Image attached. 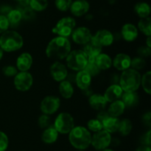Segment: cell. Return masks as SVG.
I'll list each match as a JSON object with an SVG mask.
<instances>
[{
    "instance_id": "1",
    "label": "cell",
    "mask_w": 151,
    "mask_h": 151,
    "mask_svg": "<svg viewBox=\"0 0 151 151\" xmlns=\"http://www.w3.org/2000/svg\"><path fill=\"white\" fill-rule=\"evenodd\" d=\"M71 51L70 41L66 37L57 36L52 38L47 44L46 55L48 58L62 60L66 58Z\"/></svg>"
},
{
    "instance_id": "2",
    "label": "cell",
    "mask_w": 151,
    "mask_h": 151,
    "mask_svg": "<svg viewBox=\"0 0 151 151\" xmlns=\"http://www.w3.org/2000/svg\"><path fill=\"white\" fill-rule=\"evenodd\" d=\"M69 140L75 149L83 150L91 145V135L89 130L85 127L77 126L69 132Z\"/></svg>"
},
{
    "instance_id": "3",
    "label": "cell",
    "mask_w": 151,
    "mask_h": 151,
    "mask_svg": "<svg viewBox=\"0 0 151 151\" xmlns=\"http://www.w3.org/2000/svg\"><path fill=\"white\" fill-rule=\"evenodd\" d=\"M119 81L123 91L136 92L141 84V75L139 71L128 68L122 71Z\"/></svg>"
},
{
    "instance_id": "4",
    "label": "cell",
    "mask_w": 151,
    "mask_h": 151,
    "mask_svg": "<svg viewBox=\"0 0 151 151\" xmlns=\"http://www.w3.org/2000/svg\"><path fill=\"white\" fill-rule=\"evenodd\" d=\"M23 44V38L16 31L7 30L0 36V48L3 51H16L22 48Z\"/></svg>"
},
{
    "instance_id": "5",
    "label": "cell",
    "mask_w": 151,
    "mask_h": 151,
    "mask_svg": "<svg viewBox=\"0 0 151 151\" xmlns=\"http://www.w3.org/2000/svg\"><path fill=\"white\" fill-rule=\"evenodd\" d=\"M88 62V57L83 50H75L70 51L66 56V64L69 69L75 71L84 70Z\"/></svg>"
},
{
    "instance_id": "6",
    "label": "cell",
    "mask_w": 151,
    "mask_h": 151,
    "mask_svg": "<svg viewBox=\"0 0 151 151\" xmlns=\"http://www.w3.org/2000/svg\"><path fill=\"white\" fill-rule=\"evenodd\" d=\"M53 127L58 133L68 134L75 127V121L73 117L68 113H60L56 117Z\"/></svg>"
},
{
    "instance_id": "7",
    "label": "cell",
    "mask_w": 151,
    "mask_h": 151,
    "mask_svg": "<svg viewBox=\"0 0 151 151\" xmlns=\"http://www.w3.org/2000/svg\"><path fill=\"white\" fill-rule=\"evenodd\" d=\"M76 22L74 18L68 16L60 19L58 22L55 28L53 29V32L58 34L60 36L67 37L73 32Z\"/></svg>"
},
{
    "instance_id": "8",
    "label": "cell",
    "mask_w": 151,
    "mask_h": 151,
    "mask_svg": "<svg viewBox=\"0 0 151 151\" xmlns=\"http://www.w3.org/2000/svg\"><path fill=\"white\" fill-rule=\"evenodd\" d=\"M111 144V133H108L104 130L94 133L91 136V144L97 150H103L108 148V147Z\"/></svg>"
},
{
    "instance_id": "9",
    "label": "cell",
    "mask_w": 151,
    "mask_h": 151,
    "mask_svg": "<svg viewBox=\"0 0 151 151\" xmlns=\"http://www.w3.org/2000/svg\"><path fill=\"white\" fill-rule=\"evenodd\" d=\"M14 86L19 91H27L33 84L32 76L28 71L18 73L14 76Z\"/></svg>"
},
{
    "instance_id": "10",
    "label": "cell",
    "mask_w": 151,
    "mask_h": 151,
    "mask_svg": "<svg viewBox=\"0 0 151 151\" xmlns=\"http://www.w3.org/2000/svg\"><path fill=\"white\" fill-rule=\"evenodd\" d=\"M60 105V100L58 97L55 96H46L41 102L40 108L43 114L52 115L58 111Z\"/></svg>"
},
{
    "instance_id": "11",
    "label": "cell",
    "mask_w": 151,
    "mask_h": 151,
    "mask_svg": "<svg viewBox=\"0 0 151 151\" xmlns=\"http://www.w3.org/2000/svg\"><path fill=\"white\" fill-rule=\"evenodd\" d=\"M50 74L55 81L60 82L67 77V68L61 62L56 61L50 67Z\"/></svg>"
},
{
    "instance_id": "12",
    "label": "cell",
    "mask_w": 151,
    "mask_h": 151,
    "mask_svg": "<svg viewBox=\"0 0 151 151\" xmlns=\"http://www.w3.org/2000/svg\"><path fill=\"white\" fill-rule=\"evenodd\" d=\"M73 41L78 44H85L92 37L89 30L86 27H80L73 30L72 33Z\"/></svg>"
},
{
    "instance_id": "13",
    "label": "cell",
    "mask_w": 151,
    "mask_h": 151,
    "mask_svg": "<svg viewBox=\"0 0 151 151\" xmlns=\"http://www.w3.org/2000/svg\"><path fill=\"white\" fill-rule=\"evenodd\" d=\"M89 3L86 0H75L70 6V10L75 16H82L89 10Z\"/></svg>"
},
{
    "instance_id": "14",
    "label": "cell",
    "mask_w": 151,
    "mask_h": 151,
    "mask_svg": "<svg viewBox=\"0 0 151 151\" xmlns=\"http://www.w3.org/2000/svg\"><path fill=\"white\" fill-rule=\"evenodd\" d=\"M102 46L96 41L95 38L91 37V39L84 44L83 50L87 57H97L102 51Z\"/></svg>"
},
{
    "instance_id": "15",
    "label": "cell",
    "mask_w": 151,
    "mask_h": 151,
    "mask_svg": "<svg viewBox=\"0 0 151 151\" xmlns=\"http://www.w3.org/2000/svg\"><path fill=\"white\" fill-rule=\"evenodd\" d=\"M131 59L128 54L119 53L115 56L112 62V65L118 70L124 71L131 67Z\"/></svg>"
},
{
    "instance_id": "16",
    "label": "cell",
    "mask_w": 151,
    "mask_h": 151,
    "mask_svg": "<svg viewBox=\"0 0 151 151\" xmlns=\"http://www.w3.org/2000/svg\"><path fill=\"white\" fill-rule=\"evenodd\" d=\"M93 37L102 47L110 46L114 40V36L112 33L107 30H100L96 33L95 35L93 36Z\"/></svg>"
},
{
    "instance_id": "17",
    "label": "cell",
    "mask_w": 151,
    "mask_h": 151,
    "mask_svg": "<svg viewBox=\"0 0 151 151\" xmlns=\"http://www.w3.org/2000/svg\"><path fill=\"white\" fill-rule=\"evenodd\" d=\"M32 65V57L29 53H23L19 55L16 60V68L20 72L28 71Z\"/></svg>"
},
{
    "instance_id": "18",
    "label": "cell",
    "mask_w": 151,
    "mask_h": 151,
    "mask_svg": "<svg viewBox=\"0 0 151 151\" xmlns=\"http://www.w3.org/2000/svg\"><path fill=\"white\" fill-rule=\"evenodd\" d=\"M122 93L123 90L121 88L119 84H113L106 89L103 96L108 102H113L118 100L122 96Z\"/></svg>"
},
{
    "instance_id": "19",
    "label": "cell",
    "mask_w": 151,
    "mask_h": 151,
    "mask_svg": "<svg viewBox=\"0 0 151 151\" xmlns=\"http://www.w3.org/2000/svg\"><path fill=\"white\" fill-rule=\"evenodd\" d=\"M90 107L96 110H103L106 108L108 102L104 96L100 93H94L90 96L88 99Z\"/></svg>"
},
{
    "instance_id": "20",
    "label": "cell",
    "mask_w": 151,
    "mask_h": 151,
    "mask_svg": "<svg viewBox=\"0 0 151 151\" xmlns=\"http://www.w3.org/2000/svg\"><path fill=\"white\" fill-rule=\"evenodd\" d=\"M91 81V76L84 70L78 71L75 75V82L77 86L81 90H85L90 87Z\"/></svg>"
},
{
    "instance_id": "21",
    "label": "cell",
    "mask_w": 151,
    "mask_h": 151,
    "mask_svg": "<svg viewBox=\"0 0 151 151\" xmlns=\"http://www.w3.org/2000/svg\"><path fill=\"white\" fill-rule=\"evenodd\" d=\"M122 36L126 41H134L138 36V29L132 24H125L122 28Z\"/></svg>"
},
{
    "instance_id": "22",
    "label": "cell",
    "mask_w": 151,
    "mask_h": 151,
    "mask_svg": "<svg viewBox=\"0 0 151 151\" xmlns=\"http://www.w3.org/2000/svg\"><path fill=\"white\" fill-rule=\"evenodd\" d=\"M102 124H103V130H106L109 133H113L118 130L119 120L116 117L109 115L102 121Z\"/></svg>"
},
{
    "instance_id": "23",
    "label": "cell",
    "mask_w": 151,
    "mask_h": 151,
    "mask_svg": "<svg viewBox=\"0 0 151 151\" xmlns=\"http://www.w3.org/2000/svg\"><path fill=\"white\" fill-rule=\"evenodd\" d=\"M58 138V133L54 127H48L46 128L41 135L43 142L46 144H53L57 141Z\"/></svg>"
},
{
    "instance_id": "24",
    "label": "cell",
    "mask_w": 151,
    "mask_h": 151,
    "mask_svg": "<svg viewBox=\"0 0 151 151\" xmlns=\"http://www.w3.org/2000/svg\"><path fill=\"white\" fill-rule=\"evenodd\" d=\"M125 109V106L124 105L122 100H116L113 102H111V105L109 106L108 113L111 116L116 117L120 116L124 113Z\"/></svg>"
},
{
    "instance_id": "25",
    "label": "cell",
    "mask_w": 151,
    "mask_h": 151,
    "mask_svg": "<svg viewBox=\"0 0 151 151\" xmlns=\"http://www.w3.org/2000/svg\"><path fill=\"white\" fill-rule=\"evenodd\" d=\"M122 102L125 105V107H131L136 106L139 102L138 94L137 92H125L122 95Z\"/></svg>"
},
{
    "instance_id": "26",
    "label": "cell",
    "mask_w": 151,
    "mask_h": 151,
    "mask_svg": "<svg viewBox=\"0 0 151 151\" xmlns=\"http://www.w3.org/2000/svg\"><path fill=\"white\" fill-rule=\"evenodd\" d=\"M59 92L63 98L66 99H70L74 94V88L72 83H70L67 80H63L60 81V85H59Z\"/></svg>"
},
{
    "instance_id": "27",
    "label": "cell",
    "mask_w": 151,
    "mask_h": 151,
    "mask_svg": "<svg viewBox=\"0 0 151 151\" xmlns=\"http://www.w3.org/2000/svg\"><path fill=\"white\" fill-rule=\"evenodd\" d=\"M95 62L100 70H107L112 65V60L109 55L106 53H100L95 58Z\"/></svg>"
},
{
    "instance_id": "28",
    "label": "cell",
    "mask_w": 151,
    "mask_h": 151,
    "mask_svg": "<svg viewBox=\"0 0 151 151\" xmlns=\"http://www.w3.org/2000/svg\"><path fill=\"white\" fill-rule=\"evenodd\" d=\"M134 10L141 19L149 17L150 13V5L146 2L137 3L134 7Z\"/></svg>"
},
{
    "instance_id": "29",
    "label": "cell",
    "mask_w": 151,
    "mask_h": 151,
    "mask_svg": "<svg viewBox=\"0 0 151 151\" xmlns=\"http://www.w3.org/2000/svg\"><path fill=\"white\" fill-rule=\"evenodd\" d=\"M95 58L96 57H88V62L84 68V70L86 71L91 77L96 76L100 72V68H98L95 62Z\"/></svg>"
},
{
    "instance_id": "30",
    "label": "cell",
    "mask_w": 151,
    "mask_h": 151,
    "mask_svg": "<svg viewBox=\"0 0 151 151\" xmlns=\"http://www.w3.org/2000/svg\"><path fill=\"white\" fill-rule=\"evenodd\" d=\"M132 122H131V120L128 119V118H124L122 121H119L117 131H119V133L122 136H128L132 130Z\"/></svg>"
},
{
    "instance_id": "31",
    "label": "cell",
    "mask_w": 151,
    "mask_h": 151,
    "mask_svg": "<svg viewBox=\"0 0 151 151\" xmlns=\"http://www.w3.org/2000/svg\"><path fill=\"white\" fill-rule=\"evenodd\" d=\"M6 16H7L9 24L11 26H15V25H18L22 19V13L18 9H12Z\"/></svg>"
},
{
    "instance_id": "32",
    "label": "cell",
    "mask_w": 151,
    "mask_h": 151,
    "mask_svg": "<svg viewBox=\"0 0 151 151\" xmlns=\"http://www.w3.org/2000/svg\"><path fill=\"white\" fill-rule=\"evenodd\" d=\"M138 28L147 36H151V20L150 17L140 19L138 23Z\"/></svg>"
},
{
    "instance_id": "33",
    "label": "cell",
    "mask_w": 151,
    "mask_h": 151,
    "mask_svg": "<svg viewBox=\"0 0 151 151\" xmlns=\"http://www.w3.org/2000/svg\"><path fill=\"white\" fill-rule=\"evenodd\" d=\"M29 7L34 11L41 12L47 9L48 6L47 0H29Z\"/></svg>"
},
{
    "instance_id": "34",
    "label": "cell",
    "mask_w": 151,
    "mask_h": 151,
    "mask_svg": "<svg viewBox=\"0 0 151 151\" xmlns=\"http://www.w3.org/2000/svg\"><path fill=\"white\" fill-rule=\"evenodd\" d=\"M141 84L143 87V90L147 93L150 94L151 90V73L150 71H147V73L141 77Z\"/></svg>"
},
{
    "instance_id": "35",
    "label": "cell",
    "mask_w": 151,
    "mask_h": 151,
    "mask_svg": "<svg viewBox=\"0 0 151 151\" xmlns=\"http://www.w3.org/2000/svg\"><path fill=\"white\" fill-rule=\"evenodd\" d=\"M18 10L22 13V19L24 18L25 19H31L35 16V11L29 7V4L24 6L19 5Z\"/></svg>"
},
{
    "instance_id": "36",
    "label": "cell",
    "mask_w": 151,
    "mask_h": 151,
    "mask_svg": "<svg viewBox=\"0 0 151 151\" xmlns=\"http://www.w3.org/2000/svg\"><path fill=\"white\" fill-rule=\"evenodd\" d=\"M146 62L144 58H142L140 56H137V57L131 59V67L132 69L136 70L138 71L139 70H142L145 67Z\"/></svg>"
},
{
    "instance_id": "37",
    "label": "cell",
    "mask_w": 151,
    "mask_h": 151,
    "mask_svg": "<svg viewBox=\"0 0 151 151\" xmlns=\"http://www.w3.org/2000/svg\"><path fill=\"white\" fill-rule=\"evenodd\" d=\"M87 127L89 131H92L94 133L103 130V124L100 121L95 118V119H91L87 123Z\"/></svg>"
},
{
    "instance_id": "38",
    "label": "cell",
    "mask_w": 151,
    "mask_h": 151,
    "mask_svg": "<svg viewBox=\"0 0 151 151\" xmlns=\"http://www.w3.org/2000/svg\"><path fill=\"white\" fill-rule=\"evenodd\" d=\"M72 3V0H55V6L60 11H67Z\"/></svg>"
},
{
    "instance_id": "39",
    "label": "cell",
    "mask_w": 151,
    "mask_h": 151,
    "mask_svg": "<svg viewBox=\"0 0 151 151\" xmlns=\"http://www.w3.org/2000/svg\"><path fill=\"white\" fill-rule=\"evenodd\" d=\"M50 122H51L50 117L48 115H46V114H42L38 119V125L42 129H46L50 127Z\"/></svg>"
},
{
    "instance_id": "40",
    "label": "cell",
    "mask_w": 151,
    "mask_h": 151,
    "mask_svg": "<svg viewBox=\"0 0 151 151\" xmlns=\"http://www.w3.org/2000/svg\"><path fill=\"white\" fill-rule=\"evenodd\" d=\"M9 140L7 135L2 131H0V151H5L8 147Z\"/></svg>"
},
{
    "instance_id": "41",
    "label": "cell",
    "mask_w": 151,
    "mask_h": 151,
    "mask_svg": "<svg viewBox=\"0 0 151 151\" xmlns=\"http://www.w3.org/2000/svg\"><path fill=\"white\" fill-rule=\"evenodd\" d=\"M2 73L4 75L7 77H12L15 76L18 73L17 68L15 67L11 66V65H7L3 68Z\"/></svg>"
},
{
    "instance_id": "42",
    "label": "cell",
    "mask_w": 151,
    "mask_h": 151,
    "mask_svg": "<svg viewBox=\"0 0 151 151\" xmlns=\"http://www.w3.org/2000/svg\"><path fill=\"white\" fill-rule=\"evenodd\" d=\"M9 26H10V24L7 19V16L0 14V34L7 31Z\"/></svg>"
},
{
    "instance_id": "43",
    "label": "cell",
    "mask_w": 151,
    "mask_h": 151,
    "mask_svg": "<svg viewBox=\"0 0 151 151\" xmlns=\"http://www.w3.org/2000/svg\"><path fill=\"white\" fill-rule=\"evenodd\" d=\"M137 53L139 56L142 58L149 57L151 54L150 47H148L147 46H141L137 49Z\"/></svg>"
},
{
    "instance_id": "44",
    "label": "cell",
    "mask_w": 151,
    "mask_h": 151,
    "mask_svg": "<svg viewBox=\"0 0 151 151\" xmlns=\"http://www.w3.org/2000/svg\"><path fill=\"white\" fill-rule=\"evenodd\" d=\"M151 131L150 130H148L147 133H145L144 136V138H143V144L144 145H147V146H150L151 144Z\"/></svg>"
},
{
    "instance_id": "45",
    "label": "cell",
    "mask_w": 151,
    "mask_h": 151,
    "mask_svg": "<svg viewBox=\"0 0 151 151\" xmlns=\"http://www.w3.org/2000/svg\"><path fill=\"white\" fill-rule=\"evenodd\" d=\"M109 115H110L109 114V113L106 112V111H105L104 110H100V112L98 113V114H97V119H98L99 121H100L102 122V121H103L105 118H106L107 117H109Z\"/></svg>"
},
{
    "instance_id": "46",
    "label": "cell",
    "mask_w": 151,
    "mask_h": 151,
    "mask_svg": "<svg viewBox=\"0 0 151 151\" xmlns=\"http://www.w3.org/2000/svg\"><path fill=\"white\" fill-rule=\"evenodd\" d=\"M142 121L146 125L150 126L151 124V113L150 112L146 113L142 116Z\"/></svg>"
},
{
    "instance_id": "47",
    "label": "cell",
    "mask_w": 151,
    "mask_h": 151,
    "mask_svg": "<svg viewBox=\"0 0 151 151\" xmlns=\"http://www.w3.org/2000/svg\"><path fill=\"white\" fill-rule=\"evenodd\" d=\"M12 10V8L8 6H1L0 7V14L4 15V16H7V13Z\"/></svg>"
},
{
    "instance_id": "48",
    "label": "cell",
    "mask_w": 151,
    "mask_h": 151,
    "mask_svg": "<svg viewBox=\"0 0 151 151\" xmlns=\"http://www.w3.org/2000/svg\"><path fill=\"white\" fill-rule=\"evenodd\" d=\"M135 151H151L150 146H147V145H142L137 148Z\"/></svg>"
},
{
    "instance_id": "49",
    "label": "cell",
    "mask_w": 151,
    "mask_h": 151,
    "mask_svg": "<svg viewBox=\"0 0 151 151\" xmlns=\"http://www.w3.org/2000/svg\"><path fill=\"white\" fill-rule=\"evenodd\" d=\"M151 36H147V42H146V44H147V46L148 47H151Z\"/></svg>"
},
{
    "instance_id": "50",
    "label": "cell",
    "mask_w": 151,
    "mask_h": 151,
    "mask_svg": "<svg viewBox=\"0 0 151 151\" xmlns=\"http://www.w3.org/2000/svg\"><path fill=\"white\" fill-rule=\"evenodd\" d=\"M3 55H4V51H3V50H1V48H0V60H1V59H2Z\"/></svg>"
},
{
    "instance_id": "51",
    "label": "cell",
    "mask_w": 151,
    "mask_h": 151,
    "mask_svg": "<svg viewBox=\"0 0 151 151\" xmlns=\"http://www.w3.org/2000/svg\"><path fill=\"white\" fill-rule=\"evenodd\" d=\"M100 151H114V150H111V149H109V148H106V149L103 150H100Z\"/></svg>"
},
{
    "instance_id": "52",
    "label": "cell",
    "mask_w": 151,
    "mask_h": 151,
    "mask_svg": "<svg viewBox=\"0 0 151 151\" xmlns=\"http://www.w3.org/2000/svg\"><path fill=\"white\" fill-rule=\"evenodd\" d=\"M16 1H20V0H16Z\"/></svg>"
},
{
    "instance_id": "53",
    "label": "cell",
    "mask_w": 151,
    "mask_h": 151,
    "mask_svg": "<svg viewBox=\"0 0 151 151\" xmlns=\"http://www.w3.org/2000/svg\"><path fill=\"white\" fill-rule=\"evenodd\" d=\"M79 151H83V150H79Z\"/></svg>"
},
{
    "instance_id": "54",
    "label": "cell",
    "mask_w": 151,
    "mask_h": 151,
    "mask_svg": "<svg viewBox=\"0 0 151 151\" xmlns=\"http://www.w3.org/2000/svg\"><path fill=\"white\" fill-rule=\"evenodd\" d=\"M22 151H24V150H22Z\"/></svg>"
}]
</instances>
